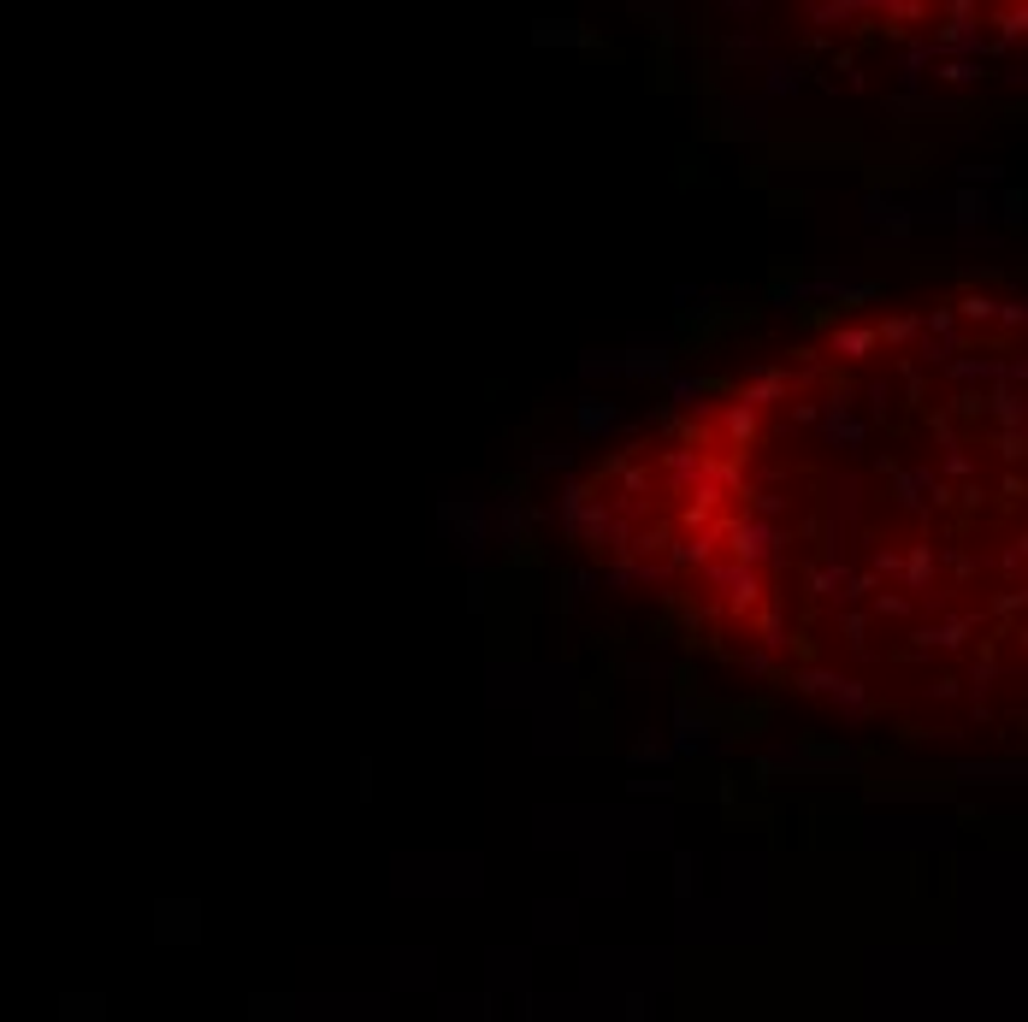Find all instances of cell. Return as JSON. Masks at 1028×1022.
Segmentation results:
<instances>
[{
  "label": "cell",
  "instance_id": "cell-1",
  "mask_svg": "<svg viewBox=\"0 0 1028 1022\" xmlns=\"http://www.w3.org/2000/svg\"><path fill=\"white\" fill-rule=\"evenodd\" d=\"M721 662L916 739L1028 727V290L869 302L704 384L568 497Z\"/></svg>",
  "mask_w": 1028,
  "mask_h": 1022
}]
</instances>
